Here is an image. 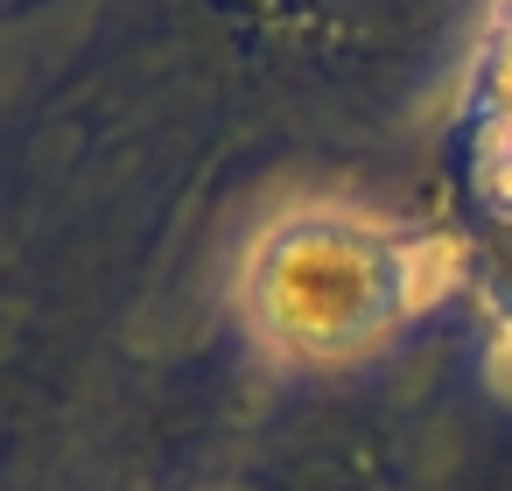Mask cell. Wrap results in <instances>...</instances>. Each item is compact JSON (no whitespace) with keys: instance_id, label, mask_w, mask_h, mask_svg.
<instances>
[{"instance_id":"6da1fadb","label":"cell","mask_w":512,"mask_h":491,"mask_svg":"<svg viewBox=\"0 0 512 491\" xmlns=\"http://www.w3.org/2000/svg\"><path fill=\"white\" fill-rule=\"evenodd\" d=\"M456 162H463V204H470L477 246H484L491 309L512 337V0H491L484 36L470 50Z\"/></svg>"}]
</instances>
